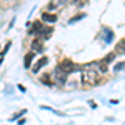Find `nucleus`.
<instances>
[{"instance_id": "7ed1b4c3", "label": "nucleus", "mask_w": 125, "mask_h": 125, "mask_svg": "<svg viewBox=\"0 0 125 125\" xmlns=\"http://www.w3.org/2000/svg\"><path fill=\"white\" fill-rule=\"evenodd\" d=\"M104 33H102V39H104V43H112V40H114V32H112V29H108V27H105V29L102 30Z\"/></svg>"}, {"instance_id": "0eeeda50", "label": "nucleus", "mask_w": 125, "mask_h": 125, "mask_svg": "<svg viewBox=\"0 0 125 125\" xmlns=\"http://www.w3.org/2000/svg\"><path fill=\"white\" fill-rule=\"evenodd\" d=\"M40 82H42V83H45L47 87H52V85H53V78L50 77V73H43V75L40 77Z\"/></svg>"}, {"instance_id": "6e6552de", "label": "nucleus", "mask_w": 125, "mask_h": 125, "mask_svg": "<svg viewBox=\"0 0 125 125\" xmlns=\"http://www.w3.org/2000/svg\"><path fill=\"white\" fill-rule=\"evenodd\" d=\"M33 57H35V52H29V53L25 55V60H23V65H25V68H29L30 65H32V60H33Z\"/></svg>"}, {"instance_id": "9d476101", "label": "nucleus", "mask_w": 125, "mask_h": 125, "mask_svg": "<svg viewBox=\"0 0 125 125\" xmlns=\"http://www.w3.org/2000/svg\"><path fill=\"white\" fill-rule=\"evenodd\" d=\"M115 53H122V55H125V40H120V42L117 43Z\"/></svg>"}, {"instance_id": "423d86ee", "label": "nucleus", "mask_w": 125, "mask_h": 125, "mask_svg": "<svg viewBox=\"0 0 125 125\" xmlns=\"http://www.w3.org/2000/svg\"><path fill=\"white\" fill-rule=\"evenodd\" d=\"M42 22H45V23H53V22H57V15L48 13V12H43V13H42Z\"/></svg>"}, {"instance_id": "9b49d317", "label": "nucleus", "mask_w": 125, "mask_h": 125, "mask_svg": "<svg viewBox=\"0 0 125 125\" xmlns=\"http://www.w3.org/2000/svg\"><path fill=\"white\" fill-rule=\"evenodd\" d=\"M125 68V62H118L114 65V72H120V70H124Z\"/></svg>"}, {"instance_id": "4468645a", "label": "nucleus", "mask_w": 125, "mask_h": 125, "mask_svg": "<svg viewBox=\"0 0 125 125\" xmlns=\"http://www.w3.org/2000/svg\"><path fill=\"white\" fill-rule=\"evenodd\" d=\"M83 17H85V13H78V15H75V17L70 19V23H73V22H77V20H82Z\"/></svg>"}, {"instance_id": "2eb2a0df", "label": "nucleus", "mask_w": 125, "mask_h": 125, "mask_svg": "<svg viewBox=\"0 0 125 125\" xmlns=\"http://www.w3.org/2000/svg\"><path fill=\"white\" fill-rule=\"evenodd\" d=\"M114 57H115V53H108L105 57V60H104V63H110V62L114 60Z\"/></svg>"}, {"instance_id": "39448f33", "label": "nucleus", "mask_w": 125, "mask_h": 125, "mask_svg": "<svg viewBox=\"0 0 125 125\" xmlns=\"http://www.w3.org/2000/svg\"><path fill=\"white\" fill-rule=\"evenodd\" d=\"M47 63H48V58H47V57H42V58L39 60V62H37V63H35V65L32 67V72H33V73L40 72V68H42V67H45Z\"/></svg>"}, {"instance_id": "6ab92c4d", "label": "nucleus", "mask_w": 125, "mask_h": 125, "mask_svg": "<svg viewBox=\"0 0 125 125\" xmlns=\"http://www.w3.org/2000/svg\"><path fill=\"white\" fill-rule=\"evenodd\" d=\"M0 65H2V58H0Z\"/></svg>"}, {"instance_id": "f257e3e1", "label": "nucleus", "mask_w": 125, "mask_h": 125, "mask_svg": "<svg viewBox=\"0 0 125 125\" xmlns=\"http://www.w3.org/2000/svg\"><path fill=\"white\" fill-rule=\"evenodd\" d=\"M52 77H53V80H55L57 85H65V83H67V77H68V75L63 72V68L58 65V67L53 70V75H52Z\"/></svg>"}, {"instance_id": "20e7f679", "label": "nucleus", "mask_w": 125, "mask_h": 125, "mask_svg": "<svg viewBox=\"0 0 125 125\" xmlns=\"http://www.w3.org/2000/svg\"><path fill=\"white\" fill-rule=\"evenodd\" d=\"M43 30V25H42V22H33L32 23V27H30V30H29V33H33V35H40V32Z\"/></svg>"}, {"instance_id": "f3484780", "label": "nucleus", "mask_w": 125, "mask_h": 125, "mask_svg": "<svg viewBox=\"0 0 125 125\" xmlns=\"http://www.w3.org/2000/svg\"><path fill=\"white\" fill-rule=\"evenodd\" d=\"M55 7H57L55 3H48V5H47V9H48V10H53V9H55Z\"/></svg>"}, {"instance_id": "ddd939ff", "label": "nucleus", "mask_w": 125, "mask_h": 125, "mask_svg": "<svg viewBox=\"0 0 125 125\" xmlns=\"http://www.w3.org/2000/svg\"><path fill=\"white\" fill-rule=\"evenodd\" d=\"M25 112H27L25 108H23V110H20V112H17L15 115H12V117H10V120H12V122H13V120H19V117H22L23 114H25Z\"/></svg>"}, {"instance_id": "a211bd4d", "label": "nucleus", "mask_w": 125, "mask_h": 125, "mask_svg": "<svg viewBox=\"0 0 125 125\" xmlns=\"http://www.w3.org/2000/svg\"><path fill=\"white\" fill-rule=\"evenodd\" d=\"M19 125H25V118H22V120H19Z\"/></svg>"}, {"instance_id": "1a4fd4ad", "label": "nucleus", "mask_w": 125, "mask_h": 125, "mask_svg": "<svg viewBox=\"0 0 125 125\" xmlns=\"http://www.w3.org/2000/svg\"><path fill=\"white\" fill-rule=\"evenodd\" d=\"M32 50H33V52H43V47H42V42H40V40H33V42H32Z\"/></svg>"}, {"instance_id": "f03ea898", "label": "nucleus", "mask_w": 125, "mask_h": 125, "mask_svg": "<svg viewBox=\"0 0 125 125\" xmlns=\"http://www.w3.org/2000/svg\"><path fill=\"white\" fill-rule=\"evenodd\" d=\"M60 67L63 68V72H65L67 75H72V73H75L78 70V65H75L70 58H63V62L60 63Z\"/></svg>"}, {"instance_id": "f8f14e48", "label": "nucleus", "mask_w": 125, "mask_h": 125, "mask_svg": "<svg viewBox=\"0 0 125 125\" xmlns=\"http://www.w3.org/2000/svg\"><path fill=\"white\" fill-rule=\"evenodd\" d=\"M72 3H73V5H77V7H83V5L88 3V0H72Z\"/></svg>"}, {"instance_id": "dca6fc26", "label": "nucleus", "mask_w": 125, "mask_h": 125, "mask_svg": "<svg viewBox=\"0 0 125 125\" xmlns=\"http://www.w3.org/2000/svg\"><path fill=\"white\" fill-rule=\"evenodd\" d=\"M10 45H12V42H7V43H5V47H3V50H2V53H0L2 57H3V55L7 53V50H9V48H10Z\"/></svg>"}]
</instances>
